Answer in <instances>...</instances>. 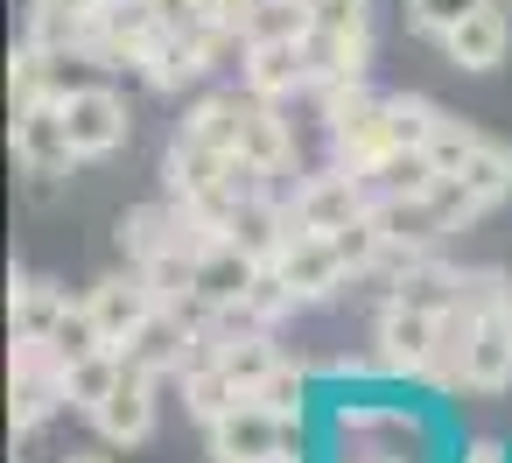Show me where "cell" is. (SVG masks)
Listing matches in <instances>:
<instances>
[{
    "label": "cell",
    "mask_w": 512,
    "mask_h": 463,
    "mask_svg": "<svg viewBox=\"0 0 512 463\" xmlns=\"http://www.w3.org/2000/svg\"><path fill=\"white\" fill-rule=\"evenodd\" d=\"M211 435V463H295V442H288V414L260 407V400H239L225 421L204 428Z\"/></svg>",
    "instance_id": "cell-1"
},
{
    "label": "cell",
    "mask_w": 512,
    "mask_h": 463,
    "mask_svg": "<svg viewBox=\"0 0 512 463\" xmlns=\"http://www.w3.org/2000/svg\"><path fill=\"white\" fill-rule=\"evenodd\" d=\"M15 162L29 169L36 190H50V183L78 162V148H71V120H64V92H57V99H36V106L15 113Z\"/></svg>",
    "instance_id": "cell-2"
},
{
    "label": "cell",
    "mask_w": 512,
    "mask_h": 463,
    "mask_svg": "<svg viewBox=\"0 0 512 463\" xmlns=\"http://www.w3.org/2000/svg\"><path fill=\"white\" fill-rule=\"evenodd\" d=\"M64 120H71V148L78 162H99V155H120L127 148V99L113 85H71L64 92Z\"/></svg>",
    "instance_id": "cell-3"
},
{
    "label": "cell",
    "mask_w": 512,
    "mask_h": 463,
    "mask_svg": "<svg viewBox=\"0 0 512 463\" xmlns=\"http://www.w3.org/2000/svg\"><path fill=\"white\" fill-rule=\"evenodd\" d=\"M295 225L302 232H337V225H351V218H365L372 211V183L351 169V162H337L330 176H309L302 190H295Z\"/></svg>",
    "instance_id": "cell-4"
},
{
    "label": "cell",
    "mask_w": 512,
    "mask_h": 463,
    "mask_svg": "<svg viewBox=\"0 0 512 463\" xmlns=\"http://www.w3.org/2000/svg\"><path fill=\"white\" fill-rule=\"evenodd\" d=\"M274 274L295 288V302H330V295L351 281V267L337 260V239H330V232H302V225H295V239L281 246Z\"/></svg>",
    "instance_id": "cell-5"
},
{
    "label": "cell",
    "mask_w": 512,
    "mask_h": 463,
    "mask_svg": "<svg viewBox=\"0 0 512 463\" xmlns=\"http://www.w3.org/2000/svg\"><path fill=\"white\" fill-rule=\"evenodd\" d=\"M239 71H246V92H253V99H288V92L316 85V71H309V43H302V36L246 43V50H239Z\"/></svg>",
    "instance_id": "cell-6"
},
{
    "label": "cell",
    "mask_w": 512,
    "mask_h": 463,
    "mask_svg": "<svg viewBox=\"0 0 512 463\" xmlns=\"http://www.w3.org/2000/svg\"><path fill=\"white\" fill-rule=\"evenodd\" d=\"M85 309L99 316V330H106V344L120 351L155 309H162V295L148 288V274L134 267V274H106V281H92V295H85Z\"/></svg>",
    "instance_id": "cell-7"
},
{
    "label": "cell",
    "mask_w": 512,
    "mask_h": 463,
    "mask_svg": "<svg viewBox=\"0 0 512 463\" xmlns=\"http://www.w3.org/2000/svg\"><path fill=\"white\" fill-rule=\"evenodd\" d=\"M197 344H204V337H197V330H190L176 309H155V316H148V323H141L127 344H120V358H127L134 372L162 379V372H183V365L197 358Z\"/></svg>",
    "instance_id": "cell-8"
},
{
    "label": "cell",
    "mask_w": 512,
    "mask_h": 463,
    "mask_svg": "<svg viewBox=\"0 0 512 463\" xmlns=\"http://www.w3.org/2000/svg\"><path fill=\"white\" fill-rule=\"evenodd\" d=\"M435 337H442V316L407 309V302H386L379 309V365L386 372H428Z\"/></svg>",
    "instance_id": "cell-9"
},
{
    "label": "cell",
    "mask_w": 512,
    "mask_h": 463,
    "mask_svg": "<svg viewBox=\"0 0 512 463\" xmlns=\"http://www.w3.org/2000/svg\"><path fill=\"white\" fill-rule=\"evenodd\" d=\"M225 239H232L239 253H253L260 267H274V260H281V246L295 239V211H288L274 190H260V197H239V211H232Z\"/></svg>",
    "instance_id": "cell-10"
},
{
    "label": "cell",
    "mask_w": 512,
    "mask_h": 463,
    "mask_svg": "<svg viewBox=\"0 0 512 463\" xmlns=\"http://www.w3.org/2000/svg\"><path fill=\"white\" fill-rule=\"evenodd\" d=\"M463 386H477V393H505V386H512V309H484V316H470Z\"/></svg>",
    "instance_id": "cell-11"
},
{
    "label": "cell",
    "mask_w": 512,
    "mask_h": 463,
    "mask_svg": "<svg viewBox=\"0 0 512 463\" xmlns=\"http://www.w3.org/2000/svg\"><path fill=\"white\" fill-rule=\"evenodd\" d=\"M463 295V274L442 267L435 253H393V302L407 309H428V316H449Z\"/></svg>",
    "instance_id": "cell-12"
},
{
    "label": "cell",
    "mask_w": 512,
    "mask_h": 463,
    "mask_svg": "<svg viewBox=\"0 0 512 463\" xmlns=\"http://www.w3.org/2000/svg\"><path fill=\"white\" fill-rule=\"evenodd\" d=\"M162 36H169V29L155 22L148 0H106V8H99V57H113V64H134V71H141V57H148Z\"/></svg>",
    "instance_id": "cell-13"
},
{
    "label": "cell",
    "mask_w": 512,
    "mask_h": 463,
    "mask_svg": "<svg viewBox=\"0 0 512 463\" xmlns=\"http://www.w3.org/2000/svg\"><path fill=\"white\" fill-rule=\"evenodd\" d=\"M442 50H449L456 71H498L505 50H512V22H505V8H491V0H484L477 15H463V22L442 36Z\"/></svg>",
    "instance_id": "cell-14"
},
{
    "label": "cell",
    "mask_w": 512,
    "mask_h": 463,
    "mask_svg": "<svg viewBox=\"0 0 512 463\" xmlns=\"http://www.w3.org/2000/svg\"><path fill=\"white\" fill-rule=\"evenodd\" d=\"M253 281H260V260H253V253H239L232 239H211V246L197 253V281H190V288L225 316L232 302H246V288H253Z\"/></svg>",
    "instance_id": "cell-15"
},
{
    "label": "cell",
    "mask_w": 512,
    "mask_h": 463,
    "mask_svg": "<svg viewBox=\"0 0 512 463\" xmlns=\"http://www.w3.org/2000/svg\"><path fill=\"white\" fill-rule=\"evenodd\" d=\"M92 421H99V435H106V442H148V435H155V379L127 365V372H120V386L106 393V407H99Z\"/></svg>",
    "instance_id": "cell-16"
},
{
    "label": "cell",
    "mask_w": 512,
    "mask_h": 463,
    "mask_svg": "<svg viewBox=\"0 0 512 463\" xmlns=\"http://www.w3.org/2000/svg\"><path fill=\"white\" fill-rule=\"evenodd\" d=\"M239 400H246V386H239V379H232V372L211 358V337H204V344H197V358L183 365V407H190V414L211 428V421H225Z\"/></svg>",
    "instance_id": "cell-17"
},
{
    "label": "cell",
    "mask_w": 512,
    "mask_h": 463,
    "mask_svg": "<svg viewBox=\"0 0 512 463\" xmlns=\"http://www.w3.org/2000/svg\"><path fill=\"white\" fill-rule=\"evenodd\" d=\"M239 155L267 176H281L295 162V127L274 113V99H246V127H239Z\"/></svg>",
    "instance_id": "cell-18"
},
{
    "label": "cell",
    "mask_w": 512,
    "mask_h": 463,
    "mask_svg": "<svg viewBox=\"0 0 512 463\" xmlns=\"http://www.w3.org/2000/svg\"><path fill=\"white\" fill-rule=\"evenodd\" d=\"M64 309H71V295H64L57 281L15 274V288H8V316H15V337H43V344H50V330L64 323Z\"/></svg>",
    "instance_id": "cell-19"
},
{
    "label": "cell",
    "mask_w": 512,
    "mask_h": 463,
    "mask_svg": "<svg viewBox=\"0 0 512 463\" xmlns=\"http://www.w3.org/2000/svg\"><path fill=\"white\" fill-rule=\"evenodd\" d=\"M120 372H127V358L106 344V351H92V358H71L64 365V400L78 407V414H99L106 407V393L120 386Z\"/></svg>",
    "instance_id": "cell-20"
},
{
    "label": "cell",
    "mask_w": 512,
    "mask_h": 463,
    "mask_svg": "<svg viewBox=\"0 0 512 463\" xmlns=\"http://www.w3.org/2000/svg\"><path fill=\"white\" fill-rule=\"evenodd\" d=\"M239 127H246V99H239V92H211V99H197L190 120H183V134H197V141H211V148H225V155H239Z\"/></svg>",
    "instance_id": "cell-21"
},
{
    "label": "cell",
    "mask_w": 512,
    "mask_h": 463,
    "mask_svg": "<svg viewBox=\"0 0 512 463\" xmlns=\"http://www.w3.org/2000/svg\"><path fill=\"white\" fill-rule=\"evenodd\" d=\"M456 183H463L484 211H491V204H505V197H512V148H505V141H477V155L463 162V176H456Z\"/></svg>",
    "instance_id": "cell-22"
},
{
    "label": "cell",
    "mask_w": 512,
    "mask_h": 463,
    "mask_svg": "<svg viewBox=\"0 0 512 463\" xmlns=\"http://www.w3.org/2000/svg\"><path fill=\"white\" fill-rule=\"evenodd\" d=\"M379 120H386V141H393V155H400V148H428V134L442 127V113H435L428 99H414V92H386Z\"/></svg>",
    "instance_id": "cell-23"
},
{
    "label": "cell",
    "mask_w": 512,
    "mask_h": 463,
    "mask_svg": "<svg viewBox=\"0 0 512 463\" xmlns=\"http://www.w3.org/2000/svg\"><path fill=\"white\" fill-rule=\"evenodd\" d=\"M330 239H337V260H344L351 274H372V267H386V260L400 253V246L386 239V225H379L372 211H365V218H351V225H337Z\"/></svg>",
    "instance_id": "cell-24"
},
{
    "label": "cell",
    "mask_w": 512,
    "mask_h": 463,
    "mask_svg": "<svg viewBox=\"0 0 512 463\" xmlns=\"http://www.w3.org/2000/svg\"><path fill=\"white\" fill-rule=\"evenodd\" d=\"M50 351L71 365V358H92V351H106V330H99V316L85 309V302H71L64 309V323L50 330Z\"/></svg>",
    "instance_id": "cell-25"
},
{
    "label": "cell",
    "mask_w": 512,
    "mask_h": 463,
    "mask_svg": "<svg viewBox=\"0 0 512 463\" xmlns=\"http://www.w3.org/2000/svg\"><path fill=\"white\" fill-rule=\"evenodd\" d=\"M477 141H484L477 127H463V120H449V113H442V127L428 134V162H435L442 176H463V162L477 155Z\"/></svg>",
    "instance_id": "cell-26"
},
{
    "label": "cell",
    "mask_w": 512,
    "mask_h": 463,
    "mask_svg": "<svg viewBox=\"0 0 512 463\" xmlns=\"http://www.w3.org/2000/svg\"><path fill=\"white\" fill-rule=\"evenodd\" d=\"M309 372H316V365H302V358H281V365H274V379H267V386H260L253 400H260V407H274V414H302Z\"/></svg>",
    "instance_id": "cell-27"
},
{
    "label": "cell",
    "mask_w": 512,
    "mask_h": 463,
    "mask_svg": "<svg viewBox=\"0 0 512 463\" xmlns=\"http://www.w3.org/2000/svg\"><path fill=\"white\" fill-rule=\"evenodd\" d=\"M484 0H407V22L421 29V36H449L463 15H477Z\"/></svg>",
    "instance_id": "cell-28"
},
{
    "label": "cell",
    "mask_w": 512,
    "mask_h": 463,
    "mask_svg": "<svg viewBox=\"0 0 512 463\" xmlns=\"http://www.w3.org/2000/svg\"><path fill=\"white\" fill-rule=\"evenodd\" d=\"M456 309H463V316L512 309V295H505V274H498V267H477V274H463V295H456Z\"/></svg>",
    "instance_id": "cell-29"
},
{
    "label": "cell",
    "mask_w": 512,
    "mask_h": 463,
    "mask_svg": "<svg viewBox=\"0 0 512 463\" xmlns=\"http://www.w3.org/2000/svg\"><path fill=\"white\" fill-rule=\"evenodd\" d=\"M309 22L316 29H337V36H372V8H365V0H316Z\"/></svg>",
    "instance_id": "cell-30"
},
{
    "label": "cell",
    "mask_w": 512,
    "mask_h": 463,
    "mask_svg": "<svg viewBox=\"0 0 512 463\" xmlns=\"http://www.w3.org/2000/svg\"><path fill=\"white\" fill-rule=\"evenodd\" d=\"M253 8H260V0H204V29H225V36H239V43H246Z\"/></svg>",
    "instance_id": "cell-31"
},
{
    "label": "cell",
    "mask_w": 512,
    "mask_h": 463,
    "mask_svg": "<svg viewBox=\"0 0 512 463\" xmlns=\"http://www.w3.org/2000/svg\"><path fill=\"white\" fill-rule=\"evenodd\" d=\"M148 8H155V22L176 29V36H183V29H204V0H148Z\"/></svg>",
    "instance_id": "cell-32"
},
{
    "label": "cell",
    "mask_w": 512,
    "mask_h": 463,
    "mask_svg": "<svg viewBox=\"0 0 512 463\" xmlns=\"http://www.w3.org/2000/svg\"><path fill=\"white\" fill-rule=\"evenodd\" d=\"M36 8H64V15H99L106 0H36Z\"/></svg>",
    "instance_id": "cell-33"
},
{
    "label": "cell",
    "mask_w": 512,
    "mask_h": 463,
    "mask_svg": "<svg viewBox=\"0 0 512 463\" xmlns=\"http://www.w3.org/2000/svg\"><path fill=\"white\" fill-rule=\"evenodd\" d=\"M463 463H505V449H498V442H470Z\"/></svg>",
    "instance_id": "cell-34"
},
{
    "label": "cell",
    "mask_w": 512,
    "mask_h": 463,
    "mask_svg": "<svg viewBox=\"0 0 512 463\" xmlns=\"http://www.w3.org/2000/svg\"><path fill=\"white\" fill-rule=\"evenodd\" d=\"M64 463H113V456H106V449H71Z\"/></svg>",
    "instance_id": "cell-35"
},
{
    "label": "cell",
    "mask_w": 512,
    "mask_h": 463,
    "mask_svg": "<svg viewBox=\"0 0 512 463\" xmlns=\"http://www.w3.org/2000/svg\"><path fill=\"white\" fill-rule=\"evenodd\" d=\"M288 8H316V0H288Z\"/></svg>",
    "instance_id": "cell-36"
}]
</instances>
